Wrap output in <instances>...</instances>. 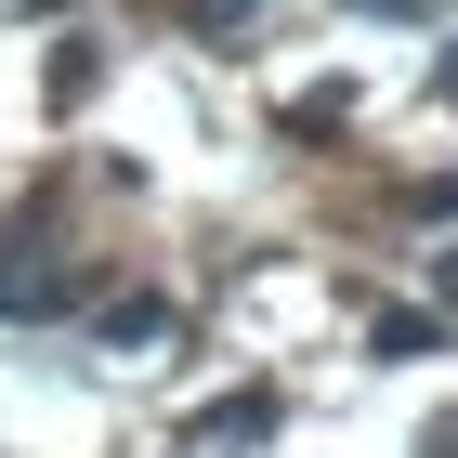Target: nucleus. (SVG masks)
I'll return each mask as SVG.
<instances>
[{"instance_id":"3","label":"nucleus","mask_w":458,"mask_h":458,"mask_svg":"<svg viewBox=\"0 0 458 458\" xmlns=\"http://www.w3.org/2000/svg\"><path fill=\"white\" fill-rule=\"evenodd\" d=\"M341 118H353V92H288V131H301V144H315V131H341Z\"/></svg>"},{"instance_id":"8","label":"nucleus","mask_w":458,"mask_h":458,"mask_svg":"<svg viewBox=\"0 0 458 458\" xmlns=\"http://www.w3.org/2000/svg\"><path fill=\"white\" fill-rule=\"evenodd\" d=\"M432 458H458V420H445V432H432Z\"/></svg>"},{"instance_id":"2","label":"nucleus","mask_w":458,"mask_h":458,"mask_svg":"<svg viewBox=\"0 0 458 458\" xmlns=\"http://www.w3.org/2000/svg\"><path fill=\"white\" fill-rule=\"evenodd\" d=\"M262 432H276V393H236V406L197 420V445H262Z\"/></svg>"},{"instance_id":"6","label":"nucleus","mask_w":458,"mask_h":458,"mask_svg":"<svg viewBox=\"0 0 458 458\" xmlns=\"http://www.w3.org/2000/svg\"><path fill=\"white\" fill-rule=\"evenodd\" d=\"M341 13H420V0H341Z\"/></svg>"},{"instance_id":"1","label":"nucleus","mask_w":458,"mask_h":458,"mask_svg":"<svg viewBox=\"0 0 458 458\" xmlns=\"http://www.w3.org/2000/svg\"><path fill=\"white\" fill-rule=\"evenodd\" d=\"M66 301H79L66 262H0V315H66Z\"/></svg>"},{"instance_id":"7","label":"nucleus","mask_w":458,"mask_h":458,"mask_svg":"<svg viewBox=\"0 0 458 458\" xmlns=\"http://www.w3.org/2000/svg\"><path fill=\"white\" fill-rule=\"evenodd\" d=\"M432 288H445V301H458V249H445V262H432Z\"/></svg>"},{"instance_id":"5","label":"nucleus","mask_w":458,"mask_h":458,"mask_svg":"<svg viewBox=\"0 0 458 458\" xmlns=\"http://www.w3.org/2000/svg\"><path fill=\"white\" fill-rule=\"evenodd\" d=\"M183 13H197V27L223 39V27H249V13H262V0H183Z\"/></svg>"},{"instance_id":"4","label":"nucleus","mask_w":458,"mask_h":458,"mask_svg":"<svg viewBox=\"0 0 458 458\" xmlns=\"http://www.w3.org/2000/svg\"><path fill=\"white\" fill-rule=\"evenodd\" d=\"M157 327H171V315H157L144 288H131V301H106V341H118V353H131V341H157Z\"/></svg>"}]
</instances>
